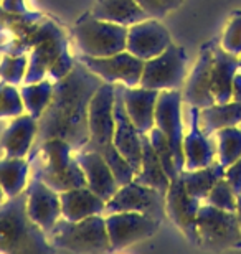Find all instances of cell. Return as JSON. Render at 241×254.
<instances>
[{
    "label": "cell",
    "instance_id": "cell-40",
    "mask_svg": "<svg viewBox=\"0 0 241 254\" xmlns=\"http://www.w3.org/2000/svg\"><path fill=\"white\" fill-rule=\"evenodd\" d=\"M233 101L241 103V73L235 74L233 79Z\"/></svg>",
    "mask_w": 241,
    "mask_h": 254
},
{
    "label": "cell",
    "instance_id": "cell-20",
    "mask_svg": "<svg viewBox=\"0 0 241 254\" xmlns=\"http://www.w3.org/2000/svg\"><path fill=\"white\" fill-rule=\"evenodd\" d=\"M76 160L81 165L86 177V187L99 195L102 200L107 201L119 189L116 175L111 165L104 160V157L94 150H78L75 152Z\"/></svg>",
    "mask_w": 241,
    "mask_h": 254
},
{
    "label": "cell",
    "instance_id": "cell-7",
    "mask_svg": "<svg viewBox=\"0 0 241 254\" xmlns=\"http://www.w3.org/2000/svg\"><path fill=\"white\" fill-rule=\"evenodd\" d=\"M127 30L129 27L99 20L88 13L76 22L73 27V37L81 55L101 58L124 52Z\"/></svg>",
    "mask_w": 241,
    "mask_h": 254
},
{
    "label": "cell",
    "instance_id": "cell-19",
    "mask_svg": "<svg viewBox=\"0 0 241 254\" xmlns=\"http://www.w3.org/2000/svg\"><path fill=\"white\" fill-rule=\"evenodd\" d=\"M188 118H190V127L183 135V157H185L183 170H197L213 164L217 159V144L202 130L200 108L188 106Z\"/></svg>",
    "mask_w": 241,
    "mask_h": 254
},
{
    "label": "cell",
    "instance_id": "cell-2",
    "mask_svg": "<svg viewBox=\"0 0 241 254\" xmlns=\"http://www.w3.org/2000/svg\"><path fill=\"white\" fill-rule=\"evenodd\" d=\"M23 42L20 52L32 47V55L22 84L37 83L47 74L56 83L73 69L76 62L68 52V40L53 22H43L30 32H25Z\"/></svg>",
    "mask_w": 241,
    "mask_h": 254
},
{
    "label": "cell",
    "instance_id": "cell-11",
    "mask_svg": "<svg viewBox=\"0 0 241 254\" xmlns=\"http://www.w3.org/2000/svg\"><path fill=\"white\" fill-rule=\"evenodd\" d=\"M111 251L126 250L132 245L152 238L161 228L162 221L157 218L134 211H117L104 215Z\"/></svg>",
    "mask_w": 241,
    "mask_h": 254
},
{
    "label": "cell",
    "instance_id": "cell-1",
    "mask_svg": "<svg viewBox=\"0 0 241 254\" xmlns=\"http://www.w3.org/2000/svg\"><path fill=\"white\" fill-rule=\"evenodd\" d=\"M102 83L81 62H76L65 78L56 81L48 108L38 119L37 139L28 160L48 139H63L73 145L75 152L84 149L89 140V104Z\"/></svg>",
    "mask_w": 241,
    "mask_h": 254
},
{
    "label": "cell",
    "instance_id": "cell-15",
    "mask_svg": "<svg viewBox=\"0 0 241 254\" xmlns=\"http://www.w3.org/2000/svg\"><path fill=\"white\" fill-rule=\"evenodd\" d=\"M122 84H114V147L122 155L132 170L137 172L141 167L142 159V134L132 124L129 116L126 113L124 101H122Z\"/></svg>",
    "mask_w": 241,
    "mask_h": 254
},
{
    "label": "cell",
    "instance_id": "cell-41",
    "mask_svg": "<svg viewBox=\"0 0 241 254\" xmlns=\"http://www.w3.org/2000/svg\"><path fill=\"white\" fill-rule=\"evenodd\" d=\"M161 2L163 3V7H165L168 12H172V10H175V8L180 7L183 0H161Z\"/></svg>",
    "mask_w": 241,
    "mask_h": 254
},
{
    "label": "cell",
    "instance_id": "cell-39",
    "mask_svg": "<svg viewBox=\"0 0 241 254\" xmlns=\"http://www.w3.org/2000/svg\"><path fill=\"white\" fill-rule=\"evenodd\" d=\"M0 5L5 12L17 13V15H28L27 8L23 5V0H0Z\"/></svg>",
    "mask_w": 241,
    "mask_h": 254
},
{
    "label": "cell",
    "instance_id": "cell-44",
    "mask_svg": "<svg viewBox=\"0 0 241 254\" xmlns=\"http://www.w3.org/2000/svg\"><path fill=\"white\" fill-rule=\"evenodd\" d=\"M238 64H240V69H241V55H240V58H238Z\"/></svg>",
    "mask_w": 241,
    "mask_h": 254
},
{
    "label": "cell",
    "instance_id": "cell-32",
    "mask_svg": "<svg viewBox=\"0 0 241 254\" xmlns=\"http://www.w3.org/2000/svg\"><path fill=\"white\" fill-rule=\"evenodd\" d=\"M147 135H149V140H151V144L154 147V150H156L157 157L161 159V164L163 167V170H165V174L168 175V179L175 180L180 172H178V169H177V164H175V159H173L170 144H168V140L165 139V135H163L157 127H152V130L149 132Z\"/></svg>",
    "mask_w": 241,
    "mask_h": 254
},
{
    "label": "cell",
    "instance_id": "cell-45",
    "mask_svg": "<svg viewBox=\"0 0 241 254\" xmlns=\"http://www.w3.org/2000/svg\"><path fill=\"white\" fill-rule=\"evenodd\" d=\"M240 127H241V124H240Z\"/></svg>",
    "mask_w": 241,
    "mask_h": 254
},
{
    "label": "cell",
    "instance_id": "cell-29",
    "mask_svg": "<svg viewBox=\"0 0 241 254\" xmlns=\"http://www.w3.org/2000/svg\"><path fill=\"white\" fill-rule=\"evenodd\" d=\"M30 160L5 157L0 160V187L7 198H13L23 193L28 185Z\"/></svg>",
    "mask_w": 241,
    "mask_h": 254
},
{
    "label": "cell",
    "instance_id": "cell-24",
    "mask_svg": "<svg viewBox=\"0 0 241 254\" xmlns=\"http://www.w3.org/2000/svg\"><path fill=\"white\" fill-rule=\"evenodd\" d=\"M238 57L225 52L222 47H213L212 93L215 103L223 104L233 101V79L238 73Z\"/></svg>",
    "mask_w": 241,
    "mask_h": 254
},
{
    "label": "cell",
    "instance_id": "cell-31",
    "mask_svg": "<svg viewBox=\"0 0 241 254\" xmlns=\"http://www.w3.org/2000/svg\"><path fill=\"white\" fill-rule=\"evenodd\" d=\"M217 134V159L225 169L241 157V127H223Z\"/></svg>",
    "mask_w": 241,
    "mask_h": 254
},
{
    "label": "cell",
    "instance_id": "cell-28",
    "mask_svg": "<svg viewBox=\"0 0 241 254\" xmlns=\"http://www.w3.org/2000/svg\"><path fill=\"white\" fill-rule=\"evenodd\" d=\"M178 177H180L188 193L192 196L198 198L200 201H203L213 187L217 185V182L225 177V167L220 162H213L212 165L203 167V169L182 170Z\"/></svg>",
    "mask_w": 241,
    "mask_h": 254
},
{
    "label": "cell",
    "instance_id": "cell-34",
    "mask_svg": "<svg viewBox=\"0 0 241 254\" xmlns=\"http://www.w3.org/2000/svg\"><path fill=\"white\" fill-rule=\"evenodd\" d=\"M203 201L212 206L220 208V210L237 211V193H235L232 185L228 184V180L225 177L217 182V185L213 187L212 191L208 193V196Z\"/></svg>",
    "mask_w": 241,
    "mask_h": 254
},
{
    "label": "cell",
    "instance_id": "cell-12",
    "mask_svg": "<svg viewBox=\"0 0 241 254\" xmlns=\"http://www.w3.org/2000/svg\"><path fill=\"white\" fill-rule=\"evenodd\" d=\"M183 96L180 89H165L159 93L156 106V127L165 135L170 144L178 172L185 169L183 157V123H182Z\"/></svg>",
    "mask_w": 241,
    "mask_h": 254
},
{
    "label": "cell",
    "instance_id": "cell-10",
    "mask_svg": "<svg viewBox=\"0 0 241 254\" xmlns=\"http://www.w3.org/2000/svg\"><path fill=\"white\" fill-rule=\"evenodd\" d=\"M117 211H134L149 215L163 221L165 218V193L159 191L152 187L142 185L139 182L131 180L121 185L117 191L106 201L104 215Z\"/></svg>",
    "mask_w": 241,
    "mask_h": 254
},
{
    "label": "cell",
    "instance_id": "cell-38",
    "mask_svg": "<svg viewBox=\"0 0 241 254\" xmlns=\"http://www.w3.org/2000/svg\"><path fill=\"white\" fill-rule=\"evenodd\" d=\"M134 2L139 3L152 18H162L168 13V10L163 7L161 0H134Z\"/></svg>",
    "mask_w": 241,
    "mask_h": 254
},
{
    "label": "cell",
    "instance_id": "cell-33",
    "mask_svg": "<svg viewBox=\"0 0 241 254\" xmlns=\"http://www.w3.org/2000/svg\"><path fill=\"white\" fill-rule=\"evenodd\" d=\"M28 58L23 55H5L0 60V78L8 84H22L27 73Z\"/></svg>",
    "mask_w": 241,
    "mask_h": 254
},
{
    "label": "cell",
    "instance_id": "cell-21",
    "mask_svg": "<svg viewBox=\"0 0 241 254\" xmlns=\"http://www.w3.org/2000/svg\"><path fill=\"white\" fill-rule=\"evenodd\" d=\"M161 91L134 86L122 88V101L126 113L141 134H149L156 127V106Z\"/></svg>",
    "mask_w": 241,
    "mask_h": 254
},
{
    "label": "cell",
    "instance_id": "cell-3",
    "mask_svg": "<svg viewBox=\"0 0 241 254\" xmlns=\"http://www.w3.org/2000/svg\"><path fill=\"white\" fill-rule=\"evenodd\" d=\"M112 106H114V84L102 83L89 104V140L84 149L94 150L104 157L121 187L134 180L136 172L114 147Z\"/></svg>",
    "mask_w": 241,
    "mask_h": 254
},
{
    "label": "cell",
    "instance_id": "cell-26",
    "mask_svg": "<svg viewBox=\"0 0 241 254\" xmlns=\"http://www.w3.org/2000/svg\"><path fill=\"white\" fill-rule=\"evenodd\" d=\"M134 180L142 185L152 187V189L162 193H167L172 182L165 174V170H163L161 159L157 157L147 134H142V159L139 170L134 175Z\"/></svg>",
    "mask_w": 241,
    "mask_h": 254
},
{
    "label": "cell",
    "instance_id": "cell-23",
    "mask_svg": "<svg viewBox=\"0 0 241 254\" xmlns=\"http://www.w3.org/2000/svg\"><path fill=\"white\" fill-rule=\"evenodd\" d=\"M61 201V218L70 221H80L84 218L104 215L106 201L99 195L88 189V187H80V189H71L60 193Z\"/></svg>",
    "mask_w": 241,
    "mask_h": 254
},
{
    "label": "cell",
    "instance_id": "cell-25",
    "mask_svg": "<svg viewBox=\"0 0 241 254\" xmlns=\"http://www.w3.org/2000/svg\"><path fill=\"white\" fill-rule=\"evenodd\" d=\"M91 15L99 20L122 25V27H131L142 20L152 18L134 0H96Z\"/></svg>",
    "mask_w": 241,
    "mask_h": 254
},
{
    "label": "cell",
    "instance_id": "cell-13",
    "mask_svg": "<svg viewBox=\"0 0 241 254\" xmlns=\"http://www.w3.org/2000/svg\"><path fill=\"white\" fill-rule=\"evenodd\" d=\"M78 62L83 63L91 73L109 84H122L126 88H134L141 84L142 71H144V62L129 53L127 50L109 57H86L81 55Z\"/></svg>",
    "mask_w": 241,
    "mask_h": 254
},
{
    "label": "cell",
    "instance_id": "cell-22",
    "mask_svg": "<svg viewBox=\"0 0 241 254\" xmlns=\"http://www.w3.org/2000/svg\"><path fill=\"white\" fill-rule=\"evenodd\" d=\"M38 132V119L28 113H23L13 118V121L3 130L0 145L5 152V157L13 159H25L35 144Z\"/></svg>",
    "mask_w": 241,
    "mask_h": 254
},
{
    "label": "cell",
    "instance_id": "cell-30",
    "mask_svg": "<svg viewBox=\"0 0 241 254\" xmlns=\"http://www.w3.org/2000/svg\"><path fill=\"white\" fill-rule=\"evenodd\" d=\"M55 83L50 78H43L37 83L22 84L20 88V96L25 108V113L33 116L35 119H40L45 109L48 108L51 96H53Z\"/></svg>",
    "mask_w": 241,
    "mask_h": 254
},
{
    "label": "cell",
    "instance_id": "cell-14",
    "mask_svg": "<svg viewBox=\"0 0 241 254\" xmlns=\"http://www.w3.org/2000/svg\"><path fill=\"white\" fill-rule=\"evenodd\" d=\"M200 206L202 201L188 193L180 177L170 182L165 193V215L195 246H198L197 215Z\"/></svg>",
    "mask_w": 241,
    "mask_h": 254
},
{
    "label": "cell",
    "instance_id": "cell-27",
    "mask_svg": "<svg viewBox=\"0 0 241 254\" xmlns=\"http://www.w3.org/2000/svg\"><path fill=\"white\" fill-rule=\"evenodd\" d=\"M241 124V103L230 101V103L218 104L215 103L208 108L200 109V126L207 135L215 134L223 127H232Z\"/></svg>",
    "mask_w": 241,
    "mask_h": 254
},
{
    "label": "cell",
    "instance_id": "cell-9",
    "mask_svg": "<svg viewBox=\"0 0 241 254\" xmlns=\"http://www.w3.org/2000/svg\"><path fill=\"white\" fill-rule=\"evenodd\" d=\"M187 74V53L178 45H170L161 55L144 62L141 84L142 88L165 91L180 89L185 83Z\"/></svg>",
    "mask_w": 241,
    "mask_h": 254
},
{
    "label": "cell",
    "instance_id": "cell-18",
    "mask_svg": "<svg viewBox=\"0 0 241 254\" xmlns=\"http://www.w3.org/2000/svg\"><path fill=\"white\" fill-rule=\"evenodd\" d=\"M213 43H207L200 50L198 60L185 79L183 103L195 108H208L215 104L212 93V68H213Z\"/></svg>",
    "mask_w": 241,
    "mask_h": 254
},
{
    "label": "cell",
    "instance_id": "cell-37",
    "mask_svg": "<svg viewBox=\"0 0 241 254\" xmlns=\"http://www.w3.org/2000/svg\"><path fill=\"white\" fill-rule=\"evenodd\" d=\"M225 179H227L228 184L232 185L235 193L240 195L241 193V157L235 162V164H232L225 169Z\"/></svg>",
    "mask_w": 241,
    "mask_h": 254
},
{
    "label": "cell",
    "instance_id": "cell-17",
    "mask_svg": "<svg viewBox=\"0 0 241 254\" xmlns=\"http://www.w3.org/2000/svg\"><path fill=\"white\" fill-rule=\"evenodd\" d=\"M25 195H27V213L30 220L45 233H48L61 218L60 193L33 175L32 180H28Z\"/></svg>",
    "mask_w": 241,
    "mask_h": 254
},
{
    "label": "cell",
    "instance_id": "cell-36",
    "mask_svg": "<svg viewBox=\"0 0 241 254\" xmlns=\"http://www.w3.org/2000/svg\"><path fill=\"white\" fill-rule=\"evenodd\" d=\"M222 48L225 52L237 55H241V12L233 13L232 20L227 25L222 37Z\"/></svg>",
    "mask_w": 241,
    "mask_h": 254
},
{
    "label": "cell",
    "instance_id": "cell-35",
    "mask_svg": "<svg viewBox=\"0 0 241 254\" xmlns=\"http://www.w3.org/2000/svg\"><path fill=\"white\" fill-rule=\"evenodd\" d=\"M23 111L20 89L8 83L0 86V118H17Z\"/></svg>",
    "mask_w": 241,
    "mask_h": 254
},
{
    "label": "cell",
    "instance_id": "cell-43",
    "mask_svg": "<svg viewBox=\"0 0 241 254\" xmlns=\"http://www.w3.org/2000/svg\"><path fill=\"white\" fill-rule=\"evenodd\" d=\"M7 200V196H5V193H3V190H2V187H0V205H2V203Z\"/></svg>",
    "mask_w": 241,
    "mask_h": 254
},
{
    "label": "cell",
    "instance_id": "cell-42",
    "mask_svg": "<svg viewBox=\"0 0 241 254\" xmlns=\"http://www.w3.org/2000/svg\"><path fill=\"white\" fill-rule=\"evenodd\" d=\"M237 216H238V221L241 226V193L237 195Z\"/></svg>",
    "mask_w": 241,
    "mask_h": 254
},
{
    "label": "cell",
    "instance_id": "cell-6",
    "mask_svg": "<svg viewBox=\"0 0 241 254\" xmlns=\"http://www.w3.org/2000/svg\"><path fill=\"white\" fill-rule=\"evenodd\" d=\"M47 238L50 245L60 251L78 254L112 253L104 215L89 216L80 221L60 218L47 233Z\"/></svg>",
    "mask_w": 241,
    "mask_h": 254
},
{
    "label": "cell",
    "instance_id": "cell-5",
    "mask_svg": "<svg viewBox=\"0 0 241 254\" xmlns=\"http://www.w3.org/2000/svg\"><path fill=\"white\" fill-rule=\"evenodd\" d=\"M35 160H38V165L33 175L58 193L86 187L84 172L76 160L73 145L66 140H45L37 154L30 159V164H33Z\"/></svg>",
    "mask_w": 241,
    "mask_h": 254
},
{
    "label": "cell",
    "instance_id": "cell-8",
    "mask_svg": "<svg viewBox=\"0 0 241 254\" xmlns=\"http://www.w3.org/2000/svg\"><path fill=\"white\" fill-rule=\"evenodd\" d=\"M198 246L208 251L241 248V226L237 211L220 210L203 203L197 215Z\"/></svg>",
    "mask_w": 241,
    "mask_h": 254
},
{
    "label": "cell",
    "instance_id": "cell-16",
    "mask_svg": "<svg viewBox=\"0 0 241 254\" xmlns=\"http://www.w3.org/2000/svg\"><path fill=\"white\" fill-rule=\"evenodd\" d=\"M172 45L168 30L159 22V18H147L131 25L127 30L126 50L142 62H147Z\"/></svg>",
    "mask_w": 241,
    "mask_h": 254
},
{
    "label": "cell",
    "instance_id": "cell-4",
    "mask_svg": "<svg viewBox=\"0 0 241 254\" xmlns=\"http://www.w3.org/2000/svg\"><path fill=\"white\" fill-rule=\"evenodd\" d=\"M47 233L30 220L27 195L20 193L0 205V253H53Z\"/></svg>",
    "mask_w": 241,
    "mask_h": 254
}]
</instances>
